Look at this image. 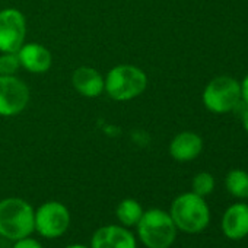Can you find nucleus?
Masks as SVG:
<instances>
[{
	"label": "nucleus",
	"instance_id": "f257e3e1",
	"mask_svg": "<svg viewBox=\"0 0 248 248\" xmlns=\"http://www.w3.org/2000/svg\"><path fill=\"white\" fill-rule=\"evenodd\" d=\"M35 231V210L19 197L0 200V236L18 241Z\"/></svg>",
	"mask_w": 248,
	"mask_h": 248
},
{
	"label": "nucleus",
	"instance_id": "f03ea898",
	"mask_svg": "<svg viewBox=\"0 0 248 248\" xmlns=\"http://www.w3.org/2000/svg\"><path fill=\"white\" fill-rule=\"evenodd\" d=\"M170 215L178 231L191 235L203 232L210 223V209L204 197L193 191L175 197Z\"/></svg>",
	"mask_w": 248,
	"mask_h": 248
},
{
	"label": "nucleus",
	"instance_id": "7ed1b4c3",
	"mask_svg": "<svg viewBox=\"0 0 248 248\" xmlns=\"http://www.w3.org/2000/svg\"><path fill=\"white\" fill-rule=\"evenodd\" d=\"M104 91L114 101H130L140 96L148 86L146 73L133 64H118L104 78Z\"/></svg>",
	"mask_w": 248,
	"mask_h": 248
},
{
	"label": "nucleus",
	"instance_id": "20e7f679",
	"mask_svg": "<svg viewBox=\"0 0 248 248\" xmlns=\"http://www.w3.org/2000/svg\"><path fill=\"white\" fill-rule=\"evenodd\" d=\"M138 235L148 248H170L177 238V226L170 215L162 209L143 212L136 225Z\"/></svg>",
	"mask_w": 248,
	"mask_h": 248
},
{
	"label": "nucleus",
	"instance_id": "39448f33",
	"mask_svg": "<svg viewBox=\"0 0 248 248\" xmlns=\"http://www.w3.org/2000/svg\"><path fill=\"white\" fill-rule=\"evenodd\" d=\"M241 101V83L231 76L212 79L203 91L204 107L215 114H226Z\"/></svg>",
	"mask_w": 248,
	"mask_h": 248
},
{
	"label": "nucleus",
	"instance_id": "423d86ee",
	"mask_svg": "<svg viewBox=\"0 0 248 248\" xmlns=\"http://www.w3.org/2000/svg\"><path fill=\"white\" fill-rule=\"evenodd\" d=\"M69 226L70 212L60 202H46L35 210V231L44 238H59L66 233Z\"/></svg>",
	"mask_w": 248,
	"mask_h": 248
},
{
	"label": "nucleus",
	"instance_id": "0eeeda50",
	"mask_svg": "<svg viewBox=\"0 0 248 248\" xmlns=\"http://www.w3.org/2000/svg\"><path fill=\"white\" fill-rule=\"evenodd\" d=\"M27 21L21 11L8 8L0 11V53H18L25 44Z\"/></svg>",
	"mask_w": 248,
	"mask_h": 248
},
{
	"label": "nucleus",
	"instance_id": "6e6552de",
	"mask_svg": "<svg viewBox=\"0 0 248 248\" xmlns=\"http://www.w3.org/2000/svg\"><path fill=\"white\" fill-rule=\"evenodd\" d=\"M30 102V88L16 76H0V115L21 114Z\"/></svg>",
	"mask_w": 248,
	"mask_h": 248
},
{
	"label": "nucleus",
	"instance_id": "1a4fd4ad",
	"mask_svg": "<svg viewBox=\"0 0 248 248\" xmlns=\"http://www.w3.org/2000/svg\"><path fill=\"white\" fill-rule=\"evenodd\" d=\"M91 248H138L135 235L120 225H105L95 231Z\"/></svg>",
	"mask_w": 248,
	"mask_h": 248
},
{
	"label": "nucleus",
	"instance_id": "9d476101",
	"mask_svg": "<svg viewBox=\"0 0 248 248\" xmlns=\"http://www.w3.org/2000/svg\"><path fill=\"white\" fill-rule=\"evenodd\" d=\"M220 228L231 241H239L248 236V204L233 203L222 215Z\"/></svg>",
	"mask_w": 248,
	"mask_h": 248
},
{
	"label": "nucleus",
	"instance_id": "9b49d317",
	"mask_svg": "<svg viewBox=\"0 0 248 248\" xmlns=\"http://www.w3.org/2000/svg\"><path fill=\"white\" fill-rule=\"evenodd\" d=\"M18 57L21 62V67H24L30 73L37 75L48 72L53 63V57L48 48L37 43L24 44L18 50Z\"/></svg>",
	"mask_w": 248,
	"mask_h": 248
},
{
	"label": "nucleus",
	"instance_id": "f8f14e48",
	"mask_svg": "<svg viewBox=\"0 0 248 248\" xmlns=\"http://www.w3.org/2000/svg\"><path fill=\"white\" fill-rule=\"evenodd\" d=\"M104 76L91 66H80L72 75L73 88L86 98H96L104 92Z\"/></svg>",
	"mask_w": 248,
	"mask_h": 248
},
{
	"label": "nucleus",
	"instance_id": "ddd939ff",
	"mask_svg": "<svg viewBox=\"0 0 248 248\" xmlns=\"http://www.w3.org/2000/svg\"><path fill=\"white\" fill-rule=\"evenodd\" d=\"M203 151V140L193 132L178 133L170 145V155L178 162H190Z\"/></svg>",
	"mask_w": 248,
	"mask_h": 248
},
{
	"label": "nucleus",
	"instance_id": "4468645a",
	"mask_svg": "<svg viewBox=\"0 0 248 248\" xmlns=\"http://www.w3.org/2000/svg\"><path fill=\"white\" fill-rule=\"evenodd\" d=\"M115 215L123 226L130 228V226H136L139 223V220L143 215V209L138 200L124 199L118 203V206L115 209Z\"/></svg>",
	"mask_w": 248,
	"mask_h": 248
},
{
	"label": "nucleus",
	"instance_id": "2eb2a0df",
	"mask_svg": "<svg viewBox=\"0 0 248 248\" xmlns=\"http://www.w3.org/2000/svg\"><path fill=\"white\" fill-rule=\"evenodd\" d=\"M225 187L236 199H248V172L244 170H232L225 177Z\"/></svg>",
	"mask_w": 248,
	"mask_h": 248
},
{
	"label": "nucleus",
	"instance_id": "dca6fc26",
	"mask_svg": "<svg viewBox=\"0 0 248 248\" xmlns=\"http://www.w3.org/2000/svg\"><path fill=\"white\" fill-rule=\"evenodd\" d=\"M193 193L202 197H207L215 190V178L210 172H199L191 183Z\"/></svg>",
	"mask_w": 248,
	"mask_h": 248
},
{
	"label": "nucleus",
	"instance_id": "f3484780",
	"mask_svg": "<svg viewBox=\"0 0 248 248\" xmlns=\"http://www.w3.org/2000/svg\"><path fill=\"white\" fill-rule=\"evenodd\" d=\"M21 69L18 53H2L0 54V76H15Z\"/></svg>",
	"mask_w": 248,
	"mask_h": 248
},
{
	"label": "nucleus",
	"instance_id": "a211bd4d",
	"mask_svg": "<svg viewBox=\"0 0 248 248\" xmlns=\"http://www.w3.org/2000/svg\"><path fill=\"white\" fill-rule=\"evenodd\" d=\"M14 248H43V245H41L37 239L30 238V236H25V238H22V239L15 241Z\"/></svg>",
	"mask_w": 248,
	"mask_h": 248
},
{
	"label": "nucleus",
	"instance_id": "6ab92c4d",
	"mask_svg": "<svg viewBox=\"0 0 248 248\" xmlns=\"http://www.w3.org/2000/svg\"><path fill=\"white\" fill-rule=\"evenodd\" d=\"M241 98L248 105V75L244 78V80L241 83Z\"/></svg>",
	"mask_w": 248,
	"mask_h": 248
},
{
	"label": "nucleus",
	"instance_id": "aec40b11",
	"mask_svg": "<svg viewBox=\"0 0 248 248\" xmlns=\"http://www.w3.org/2000/svg\"><path fill=\"white\" fill-rule=\"evenodd\" d=\"M241 121H242V126H244L245 132L248 133V108L242 112V115H241Z\"/></svg>",
	"mask_w": 248,
	"mask_h": 248
},
{
	"label": "nucleus",
	"instance_id": "412c9836",
	"mask_svg": "<svg viewBox=\"0 0 248 248\" xmlns=\"http://www.w3.org/2000/svg\"><path fill=\"white\" fill-rule=\"evenodd\" d=\"M66 248H91V247H86V245H82V244H72V245H67Z\"/></svg>",
	"mask_w": 248,
	"mask_h": 248
}]
</instances>
